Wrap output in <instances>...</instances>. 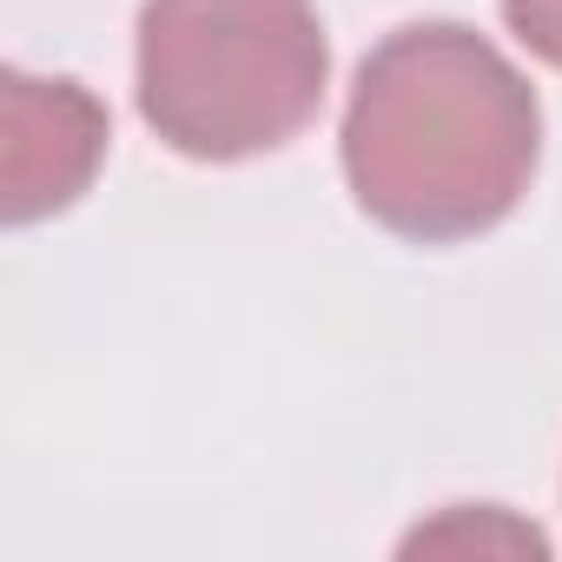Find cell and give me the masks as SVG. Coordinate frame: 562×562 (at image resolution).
<instances>
[{"label":"cell","mask_w":562,"mask_h":562,"mask_svg":"<svg viewBox=\"0 0 562 562\" xmlns=\"http://www.w3.org/2000/svg\"><path fill=\"white\" fill-rule=\"evenodd\" d=\"M536 87L463 21L397 27L351 80L345 179L397 238L450 245L503 225L536 179Z\"/></svg>","instance_id":"cell-1"},{"label":"cell","mask_w":562,"mask_h":562,"mask_svg":"<svg viewBox=\"0 0 562 562\" xmlns=\"http://www.w3.org/2000/svg\"><path fill=\"white\" fill-rule=\"evenodd\" d=\"M331 47L312 0H146L139 113L186 159L285 146L325 100Z\"/></svg>","instance_id":"cell-2"},{"label":"cell","mask_w":562,"mask_h":562,"mask_svg":"<svg viewBox=\"0 0 562 562\" xmlns=\"http://www.w3.org/2000/svg\"><path fill=\"white\" fill-rule=\"evenodd\" d=\"M106 159V106L74 80H0V205L8 225H34L74 205Z\"/></svg>","instance_id":"cell-3"},{"label":"cell","mask_w":562,"mask_h":562,"mask_svg":"<svg viewBox=\"0 0 562 562\" xmlns=\"http://www.w3.org/2000/svg\"><path fill=\"white\" fill-rule=\"evenodd\" d=\"M503 21L536 60L562 67V0H503Z\"/></svg>","instance_id":"cell-4"}]
</instances>
